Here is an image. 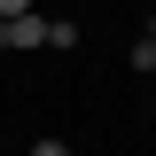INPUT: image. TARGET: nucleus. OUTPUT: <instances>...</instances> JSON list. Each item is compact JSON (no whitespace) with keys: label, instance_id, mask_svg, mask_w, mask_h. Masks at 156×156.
Wrapping results in <instances>:
<instances>
[{"label":"nucleus","instance_id":"nucleus-3","mask_svg":"<svg viewBox=\"0 0 156 156\" xmlns=\"http://www.w3.org/2000/svg\"><path fill=\"white\" fill-rule=\"evenodd\" d=\"M8 16H31V0H0V23H8Z\"/></svg>","mask_w":156,"mask_h":156},{"label":"nucleus","instance_id":"nucleus-5","mask_svg":"<svg viewBox=\"0 0 156 156\" xmlns=\"http://www.w3.org/2000/svg\"><path fill=\"white\" fill-rule=\"evenodd\" d=\"M0 47H8V23H0Z\"/></svg>","mask_w":156,"mask_h":156},{"label":"nucleus","instance_id":"nucleus-4","mask_svg":"<svg viewBox=\"0 0 156 156\" xmlns=\"http://www.w3.org/2000/svg\"><path fill=\"white\" fill-rule=\"evenodd\" d=\"M31 156H70V148H62V140H31Z\"/></svg>","mask_w":156,"mask_h":156},{"label":"nucleus","instance_id":"nucleus-2","mask_svg":"<svg viewBox=\"0 0 156 156\" xmlns=\"http://www.w3.org/2000/svg\"><path fill=\"white\" fill-rule=\"evenodd\" d=\"M125 62H133V70H156V31H140V39H133V55H125Z\"/></svg>","mask_w":156,"mask_h":156},{"label":"nucleus","instance_id":"nucleus-1","mask_svg":"<svg viewBox=\"0 0 156 156\" xmlns=\"http://www.w3.org/2000/svg\"><path fill=\"white\" fill-rule=\"evenodd\" d=\"M8 47H16V55L47 47V16H8Z\"/></svg>","mask_w":156,"mask_h":156}]
</instances>
